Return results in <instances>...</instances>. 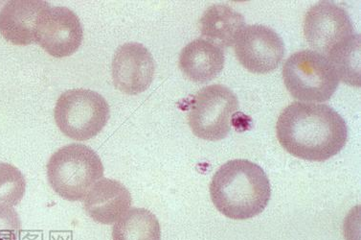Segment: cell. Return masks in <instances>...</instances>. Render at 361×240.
<instances>
[{"mask_svg":"<svg viewBox=\"0 0 361 240\" xmlns=\"http://www.w3.org/2000/svg\"><path fill=\"white\" fill-rule=\"evenodd\" d=\"M277 138L291 156L311 162H326L345 148L346 121L326 104L294 102L278 117Z\"/></svg>","mask_w":361,"mask_h":240,"instance_id":"cell-1","label":"cell"},{"mask_svg":"<svg viewBox=\"0 0 361 240\" xmlns=\"http://www.w3.org/2000/svg\"><path fill=\"white\" fill-rule=\"evenodd\" d=\"M304 36L314 52L327 58L339 81L360 87V36L347 11L331 1H320L307 11Z\"/></svg>","mask_w":361,"mask_h":240,"instance_id":"cell-2","label":"cell"},{"mask_svg":"<svg viewBox=\"0 0 361 240\" xmlns=\"http://www.w3.org/2000/svg\"><path fill=\"white\" fill-rule=\"evenodd\" d=\"M214 206L224 216L245 220L260 215L271 197L263 168L248 160H232L221 165L210 184Z\"/></svg>","mask_w":361,"mask_h":240,"instance_id":"cell-3","label":"cell"},{"mask_svg":"<svg viewBox=\"0 0 361 240\" xmlns=\"http://www.w3.org/2000/svg\"><path fill=\"white\" fill-rule=\"evenodd\" d=\"M51 188L61 198L81 201L104 175L100 157L84 144L71 143L51 156L47 164Z\"/></svg>","mask_w":361,"mask_h":240,"instance_id":"cell-4","label":"cell"},{"mask_svg":"<svg viewBox=\"0 0 361 240\" xmlns=\"http://www.w3.org/2000/svg\"><path fill=\"white\" fill-rule=\"evenodd\" d=\"M283 79L288 92L304 102H326L339 84L336 69L327 58L314 50L293 53L286 61Z\"/></svg>","mask_w":361,"mask_h":240,"instance_id":"cell-5","label":"cell"},{"mask_svg":"<svg viewBox=\"0 0 361 240\" xmlns=\"http://www.w3.org/2000/svg\"><path fill=\"white\" fill-rule=\"evenodd\" d=\"M54 117L64 136L74 140H88L108 124L109 106L103 96L92 90H69L59 97Z\"/></svg>","mask_w":361,"mask_h":240,"instance_id":"cell-6","label":"cell"},{"mask_svg":"<svg viewBox=\"0 0 361 240\" xmlns=\"http://www.w3.org/2000/svg\"><path fill=\"white\" fill-rule=\"evenodd\" d=\"M238 111L239 100L228 88L223 85L203 88L190 103V129L202 140H224L231 131L233 117Z\"/></svg>","mask_w":361,"mask_h":240,"instance_id":"cell-7","label":"cell"},{"mask_svg":"<svg viewBox=\"0 0 361 240\" xmlns=\"http://www.w3.org/2000/svg\"><path fill=\"white\" fill-rule=\"evenodd\" d=\"M84 30L78 16L66 7H48L37 21L35 42L55 58L73 55L81 47Z\"/></svg>","mask_w":361,"mask_h":240,"instance_id":"cell-8","label":"cell"},{"mask_svg":"<svg viewBox=\"0 0 361 240\" xmlns=\"http://www.w3.org/2000/svg\"><path fill=\"white\" fill-rule=\"evenodd\" d=\"M235 54L240 65L252 73L275 71L286 54L282 38L271 28L260 24L248 25L235 42Z\"/></svg>","mask_w":361,"mask_h":240,"instance_id":"cell-9","label":"cell"},{"mask_svg":"<svg viewBox=\"0 0 361 240\" xmlns=\"http://www.w3.org/2000/svg\"><path fill=\"white\" fill-rule=\"evenodd\" d=\"M156 63L151 52L138 42H127L118 47L112 60V79L117 90L137 95L151 86Z\"/></svg>","mask_w":361,"mask_h":240,"instance_id":"cell-10","label":"cell"},{"mask_svg":"<svg viewBox=\"0 0 361 240\" xmlns=\"http://www.w3.org/2000/svg\"><path fill=\"white\" fill-rule=\"evenodd\" d=\"M132 196L123 184L102 178L90 189L84 200L88 216L103 225H114L132 207Z\"/></svg>","mask_w":361,"mask_h":240,"instance_id":"cell-11","label":"cell"},{"mask_svg":"<svg viewBox=\"0 0 361 240\" xmlns=\"http://www.w3.org/2000/svg\"><path fill=\"white\" fill-rule=\"evenodd\" d=\"M48 7V2L37 0L8 1L0 12V33L15 45L33 44L37 18Z\"/></svg>","mask_w":361,"mask_h":240,"instance_id":"cell-12","label":"cell"},{"mask_svg":"<svg viewBox=\"0 0 361 240\" xmlns=\"http://www.w3.org/2000/svg\"><path fill=\"white\" fill-rule=\"evenodd\" d=\"M226 56L223 48L207 40L196 39L189 42L179 55V68L195 83H207L223 71Z\"/></svg>","mask_w":361,"mask_h":240,"instance_id":"cell-13","label":"cell"},{"mask_svg":"<svg viewBox=\"0 0 361 240\" xmlns=\"http://www.w3.org/2000/svg\"><path fill=\"white\" fill-rule=\"evenodd\" d=\"M200 32L207 41L221 48L235 44L245 20L240 13L228 5L215 4L203 13L200 20Z\"/></svg>","mask_w":361,"mask_h":240,"instance_id":"cell-14","label":"cell"},{"mask_svg":"<svg viewBox=\"0 0 361 240\" xmlns=\"http://www.w3.org/2000/svg\"><path fill=\"white\" fill-rule=\"evenodd\" d=\"M112 240H161V228L149 210L133 208L114 224Z\"/></svg>","mask_w":361,"mask_h":240,"instance_id":"cell-15","label":"cell"},{"mask_svg":"<svg viewBox=\"0 0 361 240\" xmlns=\"http://www.w3.org/2000/svg\"><path fill=\"white\" fill-rule=\"evenodd\" d=\"M26 181L14 165L0 162V204L15 207L25 194Z\"/></svg>","mask_w":361,"mask_h":240,"instance_id":"cell-16","label":"cell"},{"mask_svg":"<svg viewBox=\"0 0 361 240\" xmlns=\"http://www.w3.org/2000/svg\"><path fill=\"white\" fill-rule=\"evenodd\" d=\"M20 229V215L14 208L0 204V240H18Z\"/></svg>","mask_w":361,"mask_h":240,"instance_id":"cell-17","label":"cell"},{"mask_svg":"<svg viewBox=\"0 0 361 240\" xmlns=\"http://www.w3.org/2000/svg\"><path fill=\"white\" fill-rule=\"evenodd\" d=\"M4 1H0V7H1V6H2V5H4Z\"/></svg>","mask_w":361,"mask_h":240,"instance_id":"cell-18","label":"cell"}]
</instances>
